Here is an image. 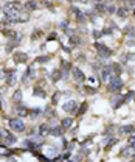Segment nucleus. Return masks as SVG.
<instances>
[{
    "mask_svg": "<svg viewBox=\"0 0 135 162\" xmlns=\"http://www.w3.org/2000/svg\"><path fill=\"white\" fill-rule=\"evenodd\" d=\"M19 9H20L19 2H8L3 6V13H5L8 22H17V19H19Z\"/></svg>",
    "mask_w": 135,
    "mask_h": 162,
    "instance_id": "1",
    "label": "nucleus"
},
{
    "mask_svg": "<svg viewBox=\"0 0 135 162\" xmlns=\"http://www.w3.org/2000/svg\"><path fill=\"white\" fill-rule=\"evenodd\" d=\"M95 47H96V50H98V55L101 56L102 59H106V58H110V56H112V50L107 47V45H104V44H101V42H98V44L95 45Z\"/></svg>",
    "mask_w": 135,
    "mask_h": 162,
    "instance_id": "2",
    "label": "nucleus"
},
{
    "mask_svg": "<svg viewBox=\"0 0 135 162\" xmlns=\"http://www.w3.org/2000/svg\"><path fill=\"white\" fill-rule=\"evenodd\" d=\"M9 128H11L13 131L22 133L25 129V123L20 120V118H11V120H9Z\"/></svg>",
    "mask_w": 135,
    "mask_h": 162,
    "instance_id": "3",
    "label": "nucleus"
},
{
    "mask_svg": "<svg viewBox=\"0 0 135 162\" xmlns=\"http://www.w3.org/2000/svg\"><path fill=\"white\" fill-rule=\"evenodd\" d=\"M62 109L65 112H68V114H74L76 109H78V104H76V101H74V100H70V101H67V103L62 104Z\"/></svg>",
    "mask_w": 135,
    "mask_h": 162,
    "instance_id": "4",
    "label": "nucleus"
},
{
    "mask_svg": "<svg viewBox=\"0 0 135 162\" xmlns=\"http://www.w3.org/2000/svg\"><path fill=\"white\" fill-rule=\"evenodd\" d=\"M13 59H14V62H17V64H25V62L28 61V55L23 53V52H17V53H14Z\"/></svg>",
    "mask_w": 135,
    "mask_h": 162,
    "instance_id": "5",
    "label": "nucleus"
},
{
    "mask_svg": "<svg viewBox=\"0 0 135 162\" xmlns=\"http://www.w3.org/2000/svg\"><path fill=\"white\" fill-rule=\"evenodd\" d=\"M73 78H74L76 83H84V81H86V75L82 73V70H81V69L74 67L73 69Z\"/></svg>",
    "mask_w": 135,
    "mask_h": 162,
    "instance_id": "6",
    "label": "nucleus"
},
{
    "mask_svg": "<svg viewBox=\"0 0 135 162\" xmlns=\"http://www.w3.org/2000/svg\"><path fill=\"white\" fill-rule=\"evenodd\" d=\"M121 86H123V81L120 80L118 76H115V78H112L110 81H109V89L110 90H118Z\"/></svg>",
    "mask_w": 135,
    "mask_h": 162,
    "instance_id": "7",
    "label": "nucleus"
},
{
    "mask_svg": "<svg viewBox=\"0 0 135 162\" xmlns=\"http://www.w3.org/2000/svg\"><path fill=\"white\" fill-rule=\"evenodd\" d=\"M112 75H113V72H112V69H110V66H106L104 69H102V80L104 81H110L112 80Z\"/></svg>",
    "mask_w": 135,
    "mask_h": 162,
    "instance_id": "8",
    "label": "nucleus"
},
{
    "mask_svg": "<svg viewBox=\"0 0 135 162\" xmlns=\"http://www.w3.org/2000/svg\"><path fill=\"white\" fill-rule=\"evenodd\" d=\"M121 154H123L124 157H132V156H135V147H132V145L126 147V148L121 151Z\"/></svg>",
    "mask_w": 135,
    "mask_h": 162,
    "instance_id": "9",
    "label": "nucleus"
},
{
    "mask_svg": "<svg viewBox=\"0 0 135 162\" xmlns=\"http://www.w3.org/2000/svg\"><path fill=\"white\" fill-rule=\"evenodd\" d=\"M72 11H73V14H74V17H76L78 22H84V20H86V14H84L82 11H79L78 8H73Z\"/></svg>",
    "mask_w": 135,
    "mask_h": 162,
    "instance_id": "10",
    "label": "nucleus"
},
{
    "mask_svg": "<svg viewBox=\"0 0 135 162\" xmlns=\"http://www.w3.org/2000/svg\"><path fill=\"white\" fill-rule=\"evenodd\" d=\"M48 134H50V128H48L47 123H44V125L39 126V136H41V137H45V136H48Z\"/></svg>",
    "mask_w": 135,
    "mask_h": 162,
    "instance_id": "11",
    "label": "nucleus"
},
{
    "mask_svg": "<svg viewBox=\"0 0 135 162\" xmlns=\"http://www.w3.org/2000/svg\"><path fill=\"white\" fill-rule=\"evenodd\" d=\"M73 125V118H62V123H61V128L64 129V131H65V129H68L70 126Z\"/></svg>",
    "mask_w": 135,
    "mask_h": 162,
    "instance_id": "12",
    "label": "nucleus"
},
{
    "mask_svg": "<svg viewBox=\"0 0 135 162\" xmlns=\"http://www.w3.org/2000/svg\"><path fill=\"white\" fill-rule=\"evenodd\" d=\"M25 8H27L28 11H33V9L37 8V2H34V0H30V2L25 3Z\"/></svg>",
    "mask_w": 135,
    "mask_h": 162,
    "instance_id": "13",
    "label": "nucleus"
},
{
    "mask_svg": "<svg viewBox=\"0 0 135 162\" xmlns=\"http://www.w3.org/2000/svg\"><path fill=\"white\" fill-rule=\"evenodd\" d=\"M16 140H17V139H16L13 134H9V133L5 136V143H6V145H13V143H16Z\"/></svg>",
    "mask_w": 135,
    "mask_h": 162,
    "instance_id": "14",
    "label": "nucleus"
},
{
    "mask_svg": "<svg viewBox=\"0 0 135 162\" xmlns=\"http://www.w3.org/2000/svg\"><path fill=\"white\" fill-rule=\"evenodd\" d=\"M110 69H112V72H113V73H115V75H116V76H118V75H120V73H121V66H120V64H118V62H113V64L110 66Z\"/></svg>",
    "mask_w": 135,
    "mask_h": 162,
    "instance_id": "15",
    "label": "nucleus"
},
{
    "mask_svg": "<svg viewBox=\"0 0 135 162\" xmlns=\"http://www.w3.org/2000/svg\"><path fill=\"white\" fill-rule=\"evenodd\" d=\"M20 100H22V90H16L13 95V101L14 103H19Z\"/></svg>",
    "mask_w": 135,
    "mask_h": 162,
    "instance_id": "16",
    "label": "nucleus"
},
{
    "mask_svg": "<svg viewBox=\"0 0 135 162\" xmlns=\"http://www.w3.org/2000/svg\"><path fill=\"white\" fill-rule=\"evenodd\" d=\"M33 95H34V97H41V98H47V94H45L42 89H37V87L34 89V94Z\"/></svg>",
    "mask_w": 135,
    "mask_h": 162,
    "instance_id": "17",
    "label": "nucleus"
},
{
    "mask_svg": "<svg viewBox=\"0 0 135 162\" xmlns=\"http://www.w3.org/2000/svg\"><path fill=\"white\" fill-rule=\"evenodd\" d=\"M50 133H51L53 136H62L64 129L61 128V126H56V128H53V129H51V131H50Z\"/></svg>",
    "mask_w": 135,
    "mask_h": 162,
    "instance_id": "18",
    "label": "nucleus"
},
{
    "mask_svg": "<svg viewBox=\"0 0 135 162\" xmlns=\"http://www.w3.org/2000/svg\"><path fill=\"white\" fill-rule=\"evenodd\" d=\"M134 59H135V53H127V55H123L121 61L127 62V61H134Z\"/></svg>",
    "mask_w": 135,
    "mask_h": 162,
    "instance_id": "19",
    "label": "nucleus"
},
{
    "mask_svg": "<svg viewBox=\"0 0 135 162\" xmlns=\"http://www.w3.org/2000/svg\"><path fill=\"white\" fill-rule=\"evenodd\" d=\"M61 76H62V72H61V70H55V72H53V75H51V81H58Z\"/></svg>",
    "mask_w": 135,
    "mask_h": 162,
    "instance_id": "20",
    "label": "nucleus"
},
{
    "mask_svg": "<svg viewBox=\"0 0 135 162\" xmlns=\"http://www.w3.org/2000/svg\"><path fill=\"white\" fill-rule=\"evenodd\" d=\"M116 13H118L120 17H126L127 14H129V9L127 8H120V9H116Z\"/></svg>",
    "mask_w": 135,
    "mask_h": 162,
    "instance_id": "21",
    "label": "nucleus"
},
{
    "mask_svg": "<svg viewBox=\"0 0 135 162\" xmlns=\"http://www.w3.org/2000/svg\"><path fill=\"white\" fill-rule=\"evenodd\" d=\"M3 33H5V36H8V37H16L17 34H16V31H13V30H3Z\"/></svg>",
    "mask_w": 135,
    "mask_h": 162,
    "instance_id": "22",
    "label": "nucleus"
},
{
    "mask_svg": "<svg viewBox=\"0 0 135 162\" xmlns=\"http://www.w3.org/2000/svg\"><path fill=\"white\" fill-rule=\"evenodd\" d=\"M120 129H121V133H130V131L134 129V126H132V125H124V126H121Z\"/></svg>",
    "mask_w": 135,
    "mask_h": 162,
    "instance_id": "23",
    "label": "nucleus"
},
{
    "mask_svg": "<svg viewBox=\"0 0 135 162\" xmlns=\"http://www.w3.org/2000/svg\"><path fill=\"white\" fill-rule=\"evenodd\" d=\"M28 19H30V16H28V14L25 13V14H20V16H19L17 22H28Z\"/></svg>",
    "mask_w": 135,
    "mask_h": 162,
    "instance_id": "24",
    "label": "nucleus"
},
{
    "mask_svg": "<svg viewBox=\"0 0 135 162\" xmlns=\"http://www.w3.org/2000/svg\"><path fill=\"white\" fill-rule=\"evenodd\" d=\"M106 6H107V5H104V3H98V5H96V11L98 13H104L106 11Z\"/></svg>",
    "mask_w": 135,
    "mask_h": 162,
    "instance_id": "25",
    "label": "nucleus"
},
{
    "mask_svg": "<svg viewBox=\"0 0 135 162\" xmlns=\"http://www.w3.org/2000/svg\"><path fill=\"white\" fill-rule=\"evenodd\" d=\"M6 83H8V86H11V84H14V83H16V76H14V73H13V75H9V76H8Z\"/></svg>",
    "mask_w": 135,
    "mask_h": 162,
    "instance_id": "26",
    "label": "nucleus"
},
{
    "mask_svg": "<svg viewBox=\"0 0 135 162\" xmlns=\"http://www.w3.org/2000/svg\"><path fill=\"white\" fill-rule=\"evenodd\" d=\"M50 59H51V56H39L37 62H47V61H50Z\"/></svg>",
    "mask_w": 135,
    "mask_h": 162,
    "instance_id": "27",
    "label": "nucleus"
},
{
    "mask_svg": "<svg viewBox=\"0 0 135 162\" xmlns=\"http://www.w3.org/2000/svg\"><path fill=\"white\" fill-rule=\"evenodd\" d=\"M106 11L110 13V14H113V13H116V8H115L113 5H107V6H106Z\"/></svg>",
    "mask_w": 135,
    "mask_h": 162,
    "instance_id": "28",
    "label": "nucleus"
},
{
    "mask_svg": "<svg viewBox=\"0 0 135 162\" xmlns=\"http://www.w3.org/2000/svg\"><path fill=\"white\" fill-rule=\"evenodd\" d=\"M0 154H5V156H8V154H9V150L5 148V147H0Z\"/></svg>",
    "mask_w": 135,
    "mask_h": 162,
    "instance_id": "29",
    "label": "nucleus"
},
{
    "mask_svg": "<svg viewBox=\"0 0 135 162\" xmlns=\"http://www.w3.org/2000/svg\"><path fill=\"white\" fill-rule=\"evenodd\" d=\"M129 143H130L132 147H135V133H134V134L129 137Z\"/></svg>",
    "mask_w": 135,
    "mask_h": 162,
    "instance_id": "30",
    "label": "nucleus"
},
{
    "mask_svg": "<svg viewBox=\"0 0 135 162\" xmlns=\"http://www.w3.org/2000/svg\"><path fill=\"white\" fill-rule=\"evenodd\" d=\"M61 92H56V95H55V97H53V103H56V101H58L59 100V97H61Z\"/></svg>",
    "mask_w": 135,
    "mask_h": 162,
    "instance_id": "31",
    "label": "nucleus"
},
{
    "mask_svg": "<svg viewBox=\"0 0 135 162\" xmlns=\"http://www.w3.org/2000/svg\"><path fill=\"white\" fill-rule=\"evenodd\" d=\"M19 114H20V115H27L28 111H27V109H23V108H20V109H19Z\"/></svg>",
    "mask_w": 135,
    "mask_h": 162,
    "instance_id": "32",
    "label": "nucleus"
},
{
    "mask_svg": "<svg viewBox=\"0 0 135 162\" xmlns=\"http://www.w3.org/2000/svg\"><path fill=\"white\" fill-rule=\"evenodd\" d=\"M86 109H87V103H84V104H82V108L79 109V114H84V111H86Z\"/></svg>",
    "mask_w": 135,
    "mask_h": 162,
    "instance_id": "33",
    "label": "nucleus"
},
{
    "mask_svg": "<svg viewBox=\"0 0 135 162\" xmlns=\"http://www.w3.org/2000/svg\"><path fill=\"white\" fill-rule=\"evenodd\" d=\"M115 143H116V139H112V140H110V142H109V145H107V148H110V147H113V145H115Z\"/></svg>",
    "mask_w": 135,
    "mask_h": 162,
    "instance_id": "34",
    "label": "nucleus"
},
{
    "mask_svg": "<svg viewBox=\"0 0 135 162\" xmlns=\"http://www.w3.org/2000/svg\"><path fill=\"white\" fill-rule=\"evenodd\" d=\"M36 31H37V33H33V36H31L33 39H36V37H39V36H41V31H39V30H36Z\"/></svg>",
    "mask_w": 135,
    "mask_h": 162,
    "instance_id": "35",
    "label": "nucleus"
},
{
    "mask_svg": "<svg viewBox=\"0 0 135 162\" xmlns=\"http://www.w3.org/2000/svg\"><path fill=\"white\" fill-rule=\"evenodd\" d=\"M124 2H126V3H127V5H129V6H132V5H134V3H135V0H124Z\"/></svg>",
    "mask_w": 135,
    "mask_h": 162,
    "instance_id": "36",
    "label": "nucleus"
},
{
    "mask_svg": "<svg viewBox=\"0 0 135 162\" xmlns=\"http://www.w3.org/2000/svg\"><path fill=\"white\" fill-rule=\"evenodd\" d=\"M86 90H87V92H90V94H95V89H92V87H86Z\"/></svg>",
    "mask_w": 135,
    "mask_h": 162,
    "instance_id": "37",
    "label": "nucleus"
},
{
    "mask_svg": "<svg viewBox=\"0 0 135 162\" xmlns=\"http://www.w3.org/2000/svg\"><path fill=\"white\" fill-rule=\"evenodd\" d=\"M127 45H130V47H132V45H135V41H132V39L127 41Z\"/></svg>",
    "mask_w": 135,
    "mask_h": 162,
    "instance_id": "38",
    "label": "nucleus"
},
{
    "mask_svg": "<svg viewBox=\"0 0 135 162\" xmlns=\"http://www.w3.org/2000/svg\"><path fill=\"white\" fill-rule=\"evenodd\" d=\"M3 30H5V23L0 22V31H3Z\"/></svg>",
    "mask_w": 135,
    "mask_h": 162,
    "instance_id": "39",
    "label": "nucleus"
},
{
    "mask_svg": "<svg viewBox=\"0 0 135 162\" xmlns=\"http://www.w3.org/2000/svg\"><path fill=\"white\" fill-rule=\"evenodd\" d=\"M104 34H112V30H104Z\"/></svg>",
    "mask_w": 135,
    "mask_h": 162,
    "instance_id": "40",
    "label": "nucleus"
},
{
    "mask_svg": "<svg viewBox=\"0 0 135 162\" xmlns=\"http://www.w3.org/2000/svg\"><path fill=\"white\" fill-rule=\"evenodd\" d=\"M132 98H134V100H135V92H134V95H132Z\"/></svg>",
    "mask_w": 135,
    "mask_h": 162,
    "instance_id": "41",
    "label": "nucleus"
},
{
    "mask_svg": "<svg viewBox=\"0 0 135 162\" xmlns=\"http://www.w3.org/2000/svg\"><path fill=\"white\" fill-rule=\"evenodd\" d=\"M0 108H2V101H0Z\"/></svg>",
    "mask_w": 135,
    "mask_h": 162,
    "instance_id": "42",
    "label": "nucleus"
},
{
    "mask_svg": "<svg viewBox=\"0 0 135 162\" xmlns=\"http://www.w3.org/2000/svg\"><path fill=\"white\" fill-rule=\"evenodd\" d=\"M68 2H74V0H68Z\"/></svg>",
    "mask_w": 135,
    "mask_h": 162,
    "instance_id": "43",
    "label": "nucleus"
},
{
    "mask_svg": "<svg viewBox=\"0 0 135 162\" xmlns=\"http://www.w3.org/2000/svg\"><path fill=\"white\" fill-rule=\"evenodd\" d=\"M0 11H2V8H0Z\"/></svg>",
    "mask_w": 135,
    "mask_h": 162,
    "instance_id": "44",
    "label": "nucleus"
}]
</instances>
